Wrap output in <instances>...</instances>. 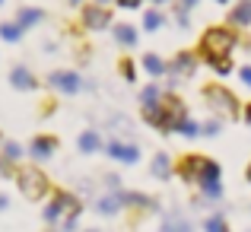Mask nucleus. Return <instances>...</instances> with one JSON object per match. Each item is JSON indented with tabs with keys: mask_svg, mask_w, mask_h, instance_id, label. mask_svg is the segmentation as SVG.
Listing matches in <instances>:
<instances>
[{
	"mask_svg": "<svg viewBox=\"0 0 251 232\" xmlns=\"http://www.w3.org/2000/svg\"><path fill=\"white\" fill-rule=\"evenodd\" d=\"M175 175L184 184L197 188V194L207 197L210 204L223 201V165L216 159L201 156V153H184L175 159Z\"/></svg>",
	"mask_w": 251,
	"mask_h": 232,
	"instance_id": "f257e3e1",
	"label": "nucleus"
},
{
	"mask_svg": "<svg viewBox=\"0 0 251 232\" xmlns=\"http://www.w3.org/2000/svg\"><path fill=\"white\" fill-rule=\"evenodd\" d=\"M242 45L239 38V29H232V26H207V29L201 32V38H197V57L201 61H210V57H232V51Z\"/></svg>",
	"mask_w": 251,
	"mask_h": 232,
	"instance_id": "f03ea898",
	"label": "nucleus"
},
{
	"mask_svg": "<svg viewBox=\"0 0 251 232\" xmlns=\"http://www.w3.org/2000/svg\"><path fill=\"white\" fill-rule=\"evenodd\" d=\"M203 102H207V108L213 111L216 118H223V121H235V118L242 115V105H239V96H235L229 86L223 83H203Z\"/></svg>",
	"mask_w": 251,
	"mask_h": 232,
	"instance_id": "7ed1b4c3",
	"label": "nucleus"
},
{
	"mask_svg": "<svg viewBox=\"0 0 251 232\" xmlns=\"http://www.w3.org/2000/svg\"><path fill=\"white\" fill-rule=\"evenodd\" d=\"M80 213H83L80 197L70 194V191H54L48 207H45V223H48V226H57V223H64V220H80Z\"/></svg>",
	"mask_w": 251,
	"mask_h": 232,
	"instance_id": "20e7f679",
	"label": "nucleus"
},
{
	"mask_svg": "<svg viewBox=\"0 0 251 232\" xmlns=\"http://www.w3.org/2000/svg\"><path fill=\"white\" fill-rule=\"evenodd\" d=\"M16 184H19V191H23L25 201H42V197H48V191H51L48 175H45L38 165H23V169L16 172Z\"/></svg>",
	"mask_w": 251,
	"mask_h": 232,
	"instance_id": "39448f33",
	"label": "nucleus"
},
{
	"mask_svg": "<svg viewBox=\"0 0 251 232\" xmlns=\"http://www.w3.org/2000/svg\"><path fill=\"white\" fill-rule=\"evenodd\" d=\"M162 118H166V130L162 134H175V128L184 121L188 115V105L181 102V96H175V92H166L162 96Z\"/></svg>",
	"mask_w": 251,
	"mask_h": 232,
	"instance_id": "423d86ee",
	"label": "nucleus"
},
{
	"mask_svg": "<svg viewBox=\"0 0 251 232\" xmlns=\"http://www.w3.org/2000/svg\"><path fill=\"white\" fill-rule=\"evenodd\" d=\"M80 23H83V29H89V32L111 29V10L108 6H99V3H86L83 13H80Z\"/></svg>",
	"mask_w": 251,
	"mask_h": 232,
	"instance_id": "0eeeda50",
	"label": "nucleus"
},
{
	"mask_svg": "<svg viewBox=\"0 0 251 232\" xmlns=\"http://www.w3.org/2000/svg\"><path fill=\"white\" fill-rule=\"evenodd\" d=\"M48 83L54 86L61 96H76V92L83 89V77L76 74V70H51Z\"/></svg>",
	"mask_w": 251,
	"mask_h": 232,
	"instance_id": "6e6552de",
	"label": "nucleus"
},
{
	"mask_svg": "<svg viewBox=\"0 0 251 232\" xmlns=\"http://www.w3.org/2000/svg\"><path fill=\"white\" fill-rule=\"evenodd\" d=\"M105 153L115 159V162H121V165H137L140 162V147L130 143V140H108L105 143Z\"/></svg>",
	"mask_w": 251,
	"mask_h": 232,
	"instance_id": "1a4fd4ad",
	"label": "nucleus"
},
{
	"mask_svg": "<svg viewBox=\"0 0 251 232\" xmlns=\"http://www.w3.org/2000/svg\"><path fill=\"white\" fill-rule=\"evenodd\" d=\"M54 153H57V137L54 134H38V137H32L29 156L35 159V162H45V159H51Z\"/></svg>",
	"mask_w": 251,
	"mask_h": 232,
	"instance_id": "9d476101",
	"label": "nucleus"
},
{
	"mask_svg": "<svg viewBox=\"0 0 251 232\" xmlns=\"http://www.w3.org/2000/svg\"><path fill=\"white\" fill-rule=\"evenodd\" d=\"M197 51H178V54H172V61H169V74L172 77H191L197 70Z\"/></svg>",
	"mask_w": 251,
	"mask_h": 232,
	"instance_id": "9b49d317",
	"label": "nucleus"
},
{
	"mask_svg": "<svg viewBox=\"0 0 251 232\" xmlns=\"http://www.w3.org/2000/svg\"><path fill=\"white\" fill-rule=\"evenodd\" d=\"M226 26H232V29H248L251 26V0H235L229 16H226Z\"/></svg>",
	"mask_w": 251,
	"mask_h": 232,
	"instance_id": "f8f14e48",
	"label": "nucleus"
},
{
	"mask_svg": "<svg viewBox=\"0 0 251 232\" xmlns=\"http://www.w3.org/2000/svg\"><path fill=\"white\" fill-rule=\"evenodd\" d=\"M121 194V207H130V210H159L156 197L150 194H140V191H118Z\"/></svg>",
	"mask_w": 251,
	"mask_h": 232,
	"instance_id": "ddd939ff",
	"label": "nucleus"
},
{
	"mask_svg": "<svg viewBox=\"0 0 251 232\" xmlns=\"http://www.w3.org/2000/svg\"><path fill=\"white\" fill-rule=\"evenodd\" d=\"M10 86L19 89V92H32V89H38V79L29 67H13L10 70Z\"/></svg>",
	"mask_w": 251,
	"mask_h": 232,
	"instance_id": "4468645a",
	"label": "nucleus"
},
{
	"mask_svg": "<svg viewBox=\"0 0 251 232\" xmlns=\"http://www.w3.org/2000/svg\"><path fill=\"white\" fill-rule=\"evenodd\" d=\"M111 35H115V42L121 45V48H137V38H140V32L134 29L130 23H111Z\"/></svg>",
	"mask_w": 251,
	"mask_h": 232,
	"instance_id": "2eb2a0df",
	"label": "nucleus"
},
{
	"mask_svg": "<svg viewBox=\"0 0 251 232\" xmlns=\"http://www.w3.org/2000/svg\"><path fill=\"white\" fill-rule=\"evenodd\" d=\"M159 232H194V223H191L184 213L172 210V213L162 216V226H159Z\"/></svg>",
	"mask_w": 251,
	"mask_h": 232,
	"instance_id": "dca6fc26",
	"label": "nucleus"
},
{
	"mask_svg": "<svg viewBox=\"0 0 251 232\" xmlns=\"http://www.w3.org/2000/svg\"><path fill=\"white\" fill-rule=\"evenodd\" d=\"M121 194L118 191H108V194H102L96 201V213H102V216H115V213H121Z\"/></svg>",
	"mask_w": 251,
	"mask_h": 232,
	"instance_id": "f3484780",
	"label": "nucleus"
},
{
	"mask_svg": "<svg viewBox=\"0 0 251 232\" xmlns=\"http://www.w3.org/2000/svg\"><path fill=\"white\" fill-rule=\"evenodd\" d=\"M150 172H153V178L166 181V178H172V172H175V162H172L169 153H156L153 162H150Z\"/></svg>",
	"mask_w": 251,
	"mask_h": 232,
	"instance_id": "a211bd4d",
	"label": "nucleus"
},
{
	"mask_svg": "<svg viewBox=\"0 0 251 232\" xmlns=\"http://www.w3.org/2000/svg\"><path fill=\"white\" fill-rule=\"evenodd\" d=\"M76 147H80V153L92 156V153H99V150H105V143H102V134L89 128V130H83V134H80V140H76Z\"/></svg>",
	"mask_w": 251,
	"mask_h": 232,
	"instance_id": "6ab92c4d",
	"label": "nucleus"
},
{
	"mask_svg": "<svg viewBox=\"0 0 251 232\" xmlns=\"http://www.w3.org/2000/svg\"><path fill=\"white\" fill-rule=\"evenodd\" d=\"M140 67L147 70L150 77H162V74H169V61H162L156 51H147V54L140 57Z\"/></svg>",
	"mask_w": 251,
	"mask_h": 232,
	"instance_id": "aec40b11",
	"label": "nucleus"
},
{
	"mask_svg": "<svg viewBox=\"0 0 251 232\" xmlns=\"http://www.w3.org/2000/svg\"><path fill=\"white\" fill-rule=\"evenodd\" d=\"M45 19V10H38V6H23V10L16 13V23L23 26V29H32V26H38Z\"/></svg>",
	"mask_w": 251,
	"mask_h": 232,
	"instance_id": "412c9836",
	"label": "nucleus"
},
{
	"mask_svg": "<svg viewBox=\"0 0 251 232\" xmlns=\"http://www.w3.org/2000/svg\"><path fill=\"white\" fill-rule=\"evenodd\" d=\"M210 70H213L216 77H229V74H235V64H232V57H210V61H203Z\"/></svg>",
	"mask_w": 251,
	"mask_h": 232,
	"instance_id": "4be33fe9",
	"label": "nucleus"
},
{
	"mask_svg": "<svg viewBox=\"0 0 251 232\" xmlns=\"http://www.w3.org/2000/svg\"><path fill=\"white\" fill-rule=\"evenodd\" d=\"M162 96H166V92H162L156 83L143 86V89H140V108H143V105H159V102H162Z\"/></svg>",
	"mask_w": 251,
	"mask_h": 232,
	"instance_id": "5701e85b",
	"label": "nucleus"
},
{
	"mask_svg": "<svg viewBox=\"0 0 251 232\" xmlns=\"http://www.w3.org/2000/svg\"><path fill=\"white\" fill-rule=\"evenodd\" d=\"M175 134H181L184 140H197V137H201V121H194V118H184V121L175 128Z\"/></svg>",
	"mask_w": 251,
	"mask_h": 232,
	"instance_id": "b1692460",
	"label": "nucleus"
},
{
	"mask_svg": "<svg viewBox=\"0 0 251 232\" xmlns=\"http://www.w3.org/2000/svg\"><path fill=\"white\" fill-rule=\"evenodd\" d=\"M201 226H203V232H229V220L223 213H210Z\"/></svg>",
	"mask_w": 251,
	"mask_h": 232,
	"instance_id": "393cba45",
	"label": "nucleus"
},
{
	"mask_svg": "<svg viewBox=\"0 0 251 232\" xmlns=\"http://www.w3.org/2000/svg\"><path fill=\"white\" fill-rule=\"evenodd\" d=\"M23 26L19 23H0V38H3V42H19V38H23Z\"/></svg>",
	"mask_w": 251,
	"mask_h": 232,
	"instance_id": "a878e982",
	"label": "nucleus"
},
{
	"mask_svg": "<svg viewBox=\"0 0 251 232\" xmlns=\"http://www.w3.org/2000/svg\"><path fill=\"white\" fill-rule=\"evenodd\" d=\"M162 23H166L162 10H147V13H143V29H147V32H156V29H162Z\"/></svg>",
	"mask_w": 251,
	"mask_h": 232,
	"instance_id": "bb28decb",
	"label": "nucleus"
},
{
	"mask_svg": "<svg viewBox=\"0 0 251 232\" xmlns=\"http://www.w3.org/2000/svg\"><path fill=\"white\" fill-rule=\"evenodd\" d=\"M118 70H121V77L127 79V83H137V64L130 61V57H121V61H118Z\"/></svg>",
	"mask_w": 251,
	"mask_h": 232,
	"instance_id": "cd10ccee",
	"label": "nucleus"
},
{
	"mask_svg": "<svg viewBox=\"0 0 251 232\" xmlns=\"http://www.w3.org/2000/svg\"><path fill=\"white\" fill-rule=\"evenodd\" d=\"M220 130H223V118H216V115L201 124V137H216Z\"/></svg>",
	"mask_w": 251,
	"mask_h": 232,
	"instance_id": "c85d7f7f",
	"label": "nucleus"
},
{
	"mask_svg": "<svg viewBox=\"0 0 251 232\" xmlns=\"http://www.w3.org/2000/svg\"><path fill=\"white\" fill-rule=\"evenodd\" d=\"M23 153H25V150L19 147L16 140H6V143H3V153H0V156H6V159H13V162H19V159H23Z\"/></svg>",
	"mask_w": 251,
	"mask_h": 232,
	"instance_id": "c756f323",
	"label": "nucleus"
},
{
	"mask_svg": "<svg viewBox=\"0 0 251 232\" xmlns=\"http://www.w3.org/2000/svg\"><path fill=\"white\" fill-rule=\"evenodd\" d=\"M16 162H13V159H6V156H0V175L3 178H16Z\"/></svg>",
	"mask_w": 251,
	"mask_h": 232,
	"instance_id": "7c9ffc66",
	"label": "nucleus"
},
{
	"mask_svg": "<svg viewBox=\"0 0 251 232\" xmlns=\"http://www.w3.org/2000/svg\"><path fill=\"white\" fill-rule=\"evenodd\" d=\"M188 13H191V10H184V6H181V3H175V23H178V26H181V29H188V26H191V19H188Z\"/></svg>",
	"mask_w": 251,
	"mask_h": 232,
	"instance_id": "2f4dec72",
	"label": "nucleus"
},
{
	"mask_svg": "<svg viewBox=\"0 0 251 232\" xmlns=\"http://www.w3.org/2000/svg\"><path fill=\"white\" fill-rule=\"evenodd\" d=\"M235 74H239L242 86H248V89H251V64H245V67H239V70H235Z\"/></svg>",
	"mask_w": 251,
	"mask_h": 232,
	"instance_id": "473e14b6",
	"label": "nucleus"
},
{
	"mask_svg": "<svg viewBox=\"0 0 251 232\" xmlns=\"http://www.w3.org/2000/svg\"><path fill=\"white\" fill-rule=\"evenodd\" d=\"M118 6H121V10H140L143 6V0H115Z\"/></svg>",
	"mask_w": 251,
	"mask_h": 232,
	"instance_id": "72a5a7b5",
	"label": "nucleus"
},
{
	"mask_svg": "<svg viewBox=\"0 0 251 232\" xmlns=\"http://www.w3.org/2000/svg\"><path fill=\"white\" fill-rule=\"evenodd\" d=\"M242 118H245V124H248V128H251V102L245 105V108H242Z\"/></svg>",
	"mask_w": 251,
	"mask_h": 232,
	"instance_id": "f704fd0d",
	"label": "nucleus"
},
{
	"mask_svg": "<svg viewBox=\"0 0 251 232\" xmlns=\"http://www.w3.org/2000/svg\"><path fill=\"white\" fill-rule=\"evenodd\" d=\"M178 3H181V6H184V10H194V6H197V3H201V0H178Z\"/></svg>",
	"mask_w": 251,
	"mask_h": 232,
	"instance_id": "c9c22d12",
	"label": "nucleus"
},
{
	"mask_svg": "<svg viewBox=\"0 0 251 232\" xmlns=\"http://www.w3.org/2000/svg\"><path fill=\"white\" fill-rule=\"evenodd\" d=\"M10 207V201H6V194H0V210H6Z\"/></svg>",
	"mask_w": 251,
	"mask_h": 232,
	"instance_id": "e433bc0d",
	"label": "nucleus"
},
{
	"mask_svg": "<svg viewBox=\"0 0 251 232\" xmlns=\"http://www.w3.org/2000/svg\"><path fill=\"white\" fill-rule=\"evenodd\" d=\"M245 181H248V184H251V162H248V165H245Z\"/></svg>",
	"mask_w": 251,
	"mask_h": 232,
	"instance_id": "4c0bfd02",
	"label": "nucleus"
},
{
	"mask_svg": "<svg viewBox=\"0 0 251 232\" xmlns=\"http://www.w3.org/2000/svg\"><path fill=\"white\" fill-rule=\"evenodd\" d=\"M92 3H99V6H108V3H111V0H92Z\"/></svg>",
	"mask_w": 251,
	"mask_h": 232,
	"instance_id": "58836bf2",
	"label": "nucleus"
},
{
	"mask_svg": "<svg viewBox=\"0 0 251 232\" xmlns=\"http://www.w3.org/2000/svg\"><path fill=\"white\" fill-rule=\"evenodd\" d=\"M150 3H156V6H162V3H172V0H150Z\"/></svg>",
	"mask_w": 251,
	"mask_h": 232,
	"instance_id": "ea45409f",
	"label": "nucleus"
},
{
	"mask_svg": "<svg viewBox=\"0 0 251 232\" xmlns=\"http://www.w3.org/2000/svg\"><path fill=\"white\" fill-rule=\"evenodd\" d=\"M213 3H220V6H229V3H232V0H213Z\"/></svg>",
	"mask_w": 251,
	"mask_h": 232,
	"instance_id": "a19ab883",
	"label": "nucleus"
},
{
	"mask_svg": "<svg viewBox=\"0 0 251 232\" xmlns=\"http://www.w3.org/2000/svg\"><path fill=\"white\" fill-rule=\"evenodd\" d=\"M67 3H74V6H76V3H83V0H67Z\"/></svg>",
	"mask_w": 251,
	"mask_h": 232,
	"instance_id": "79ce46f5",
	"label": "nucleus"
},
{
	"mask_svg": "<svg viewBox=\"0 0 251 232\" xmlns=\"http://www.w3.org/2000/svg\"><path fill=\"white\" fill-rule=\"evenodd\" d=\"M86 232H99V229H86Z\"/></svg>",
	"mask_w": 251,
	"mask_h": 232,
	"instance_id": "37998d69",
	"label": "nucleus"
},
{
	"mask_svg": "<svg viewBox=\"0 0 251 232\" xmlns=\"http://www.w3.org/2000/svg\"><path fill=\"white\" fill-rule=\"evenodd\" d=\"M245 232H251V229H245Z\"/></svg>",
	"mask_w": 251,
	"mask_h": 232,
	"instance_id": "c03bdc74",
	"label": "nucleus"
},
{
	"mask_svg": "<svg viewBox=\"0 0 251 232\" xmlns=\"http://www.w3.org/2000/svg\"><path fill=\"white\" fill-rule=\"evenodd\" d=\"M0 3H3V0H0Z\"/></svg>",
	"mask_w": 251,
	"mask_h": 232,
	"instance_id": "a18cd8bd",
	"label": "nucleus"
}]
</instances>
